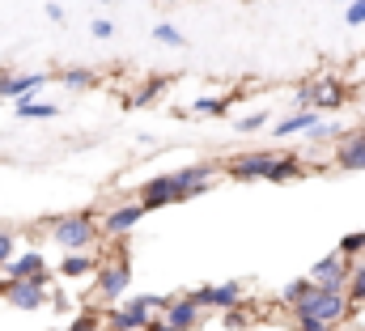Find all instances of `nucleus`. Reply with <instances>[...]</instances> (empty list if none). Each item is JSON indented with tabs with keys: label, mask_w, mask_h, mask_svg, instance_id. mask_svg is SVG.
Here are the masks:
<instances>
[{
	"label": "nucleus",
	"mask_w": 365,
	"mask_h": 331,
	"mask_svg": "<svg viewBox=\"0 0 365 331\" xmlns=\"http://www.w3.org/2000/svg\"><path fill=\"white\" fill-rule=\"evenodd\" d=\"M353 331H357V327H353Z\"/></svg>",
	"instance_id": "nucleus-39"
},
{
	"label": "nucleus",
	"mask_w": 365,
	"mask_h": 331,
	"mask_svg": "<svg viewBox=\"0 0 365 331\" xmlns=\"http://www.w3.org/2000/svg\"><path fill=\"white\" fill-rule=\"evenodd\" d=\"M98 263H102V259H98L93 250L64 255V259H60V276H64V280H81V276H93V272H98Z\"/></svg>",
	"instance_id": "nucleus-19"
},
{
	"label": "nucleus",
	"mask_w": 365,
	"mask_h": 331,
	"mask_svg": "<svg viewBox=\"0 0 365 331\" xmlns=\"http://www.w3.org/2000/svg\"><path fill=\"white\" fill-rule=\"evenodd\" d=\"M13 115L21 123H43V119H56L60 106L56 102H43V98H21V102H13Z\"/></svg>",
	"instance_id": "nucleus-17"
},
{
	"label": "nucleus",
	"mask_w": 365,
	"mask_h": 331,
	"mask_svg": "<svg viewBox=\"0 0 365 331\" xmlns=\"http://www.w3.org/2000/svg\"><path fill=\"white\" fill-rule=\"evenodd\" d=\"M293 323H297V331H336L327 323H319V319H310V315H293Z\"/></svg>",
	"instance_id": "nucleus-33"
},
{
	"label": "nucleus",
	"mask_w": 365,
	"mask_h": 331,
	"mask_svg": "<svg viewBox=\"0 0 365 331\" xmlns=\"http://www.w3.org/2000/svg\"><path fill=\"white\" fill-rule=\"evenodd\" d=\"M43 230H51V243L64 250V255L93 250V243L102 238V230H98V213H93V208L64 213V217H51V221H43Z\"/></svg>",
	"instance_id": "nucleus-1"
},
{
	"label": "nucleus",
	"mask_w": 365,
	"mask_h": 331,
	"mask_svg": "<svg viewBox=\"0 0 365 331\" xmlns=\"http://www.w3.org/2000/svg\"><path fill=\"white\" fill-rule=\"evenodd\" d=\"M306 178V166L297 153H276V162L268 166V183H297Z\"/></svg>",
	"instance_id": "nucleus-18"
},
{
	"label": "nucleus",
	"mask_w": 365,
	"mask_h": 331,
	"mask_svg": "<svg viewBox=\"0 0 365 331\" xmlns=\"http://www.w3.org/2000/svg\"><path fill=\"white\" fill-rule=\"evenodd\" d=\"M0 297L9 306H17V310H43L47 297H51V272L47 276H34V280H9Z\"/></svg>",
	"instance_id": "nucleus-5"
},
{
	"label": "nucleus",
	"mask_w": 365,
	"mask_h": 331,
	"mask_svg": "<svg viewBox=\"0 0 365 331\" xmlns=\"http://www.w3.org/2000/svg\"><path fill=\"white\" fill-rule=\"evenodd\" d=\"M331 170H365V128L361 132H349L336 149H331Z\"/></svg>",
	"instance_id": "nucleus-12"
},
{
	"label": "nucleus",
	"mask_w": 365,
	"mask_h": 331,
	"mask_svg": "<svg viewBox=\"0 0 365 331\" xmlns=\"http://www.w3.org/2000/svg\"><path fill=\"white\" fill-rule=\"evenodd\" d=\"M51 81H60L64 89L81 93V89H93V85H98V73H93V68H64V73H56Z\"/></svg>",
	"instance_id": "nucleus-21"
},
{
	"label": "nucleus",
	"mask_w": 365,
	"mask_h": 331,
	"mask_svg": "<svg viewBox=\"0 0 365 331\" xmlns=\"http://www.w3.org/2000/svg\"><path fill=\"white\" fill-rule=\"evenodd\" d=\"M13 255H17V238H13V230H4V225H0V272L9 268V259H13Z\"/></svg>",
	"instance_id": "nucleus-30"
},
{
	"label": "nucleus",
	"mask_w": 365,
	"mask_h": 331,
	"mask_svg": "<svg viewBox=\"0 0 365 331\" xmlns=\"http://www.w3.org/2000/svg\"><path fill=\"white\" fill-rule=\"evenodd\" d=\"M140 221H145V204H140V200H123V204H115V208H106V213L98 217V230H102L106 238H123V234H132Z\"/></svg>",
	"instance_id": "nucleus-9"
},
{
	"label": "nucleus",
	"mask_w": 365,
	"mask_h": 331,
	"mask_svg": "<svg viewBox=\"0 0 365 331\" xmlns=\"http://www.w3.org/2000/svg\"><path fill=\"white\" fill-rule=\"evenodd\" d=\"M251 323V315L242 310V306H234V310H225V327H247Z\"/></svg>",
	"instance_id": "nucleus-34"
},
{
	"label": "nucleus",
	"mask_w": 365,
	"mask_h": 331,
	"mask_svg": "<svg viewBox=\"0 0 365 331\" xmlns=\"http://www.w3.org/2000/svg\"><path fill=\"white\" fill-rule=\"evenodd\" d=\"M234 128H238L242 136H251V132H259V128H272V111H251V115H242Z\"/></svg>",
	"instance_id": "nucleus-27"
},
{
	"label": "nucleus",
	"mask_w": 365,
	"mask_h": 331,
	"mask_svg": "<svg viewBox=\"0 0 365 331\" xmlns=\"http://www.w3.org/2000/svg\"><path fill=\"white\" fill-rule=\"evenodd\" d=\"M323 123V115L319 111H293V115H284V119H276L272 123V136H297V132H314Z\"/></svg>",
	"instance_id": "nucleus-16"
},
{
	"label": "nucleus",
	"mask_w": 365,
	"mask_h": 331,
	"mask_svg": "<svg viewBox=\"0 0 365 331\" xmlns=\"http://www.w3.org/2000/svg\"><path fill=\"white\" fill-rule=\"evenodd\" d=\"M349 102V93H344V85L340 77H331V73H323V77H314V102H310V111H340Z\"/></svg>",
	"instance_id": "nucleus-15"
},
{
	"label": "nucleus",
	"mask_w": 365,
	"mask_h": 331,
	"mask_svg": "<svg viewBox=\"0 0 365 331\" xmlns=\"http://www.w3.org/2000/svg\"><path fill=\"white\" fill-rule=\"evenodd\" d=\"M98 4H110V0H98Z\"/></svg>",
	"instance_id": "nucleus-37"
},
{
	"label": "nucleus",
	"mask_w": 365,
	"mask_h": 331,
	"mask_svg": "<svg viewBox=\"0 0 365 331\" xmlns=\"http://www.w3.org/2000/svg\"><path fill=\"white\" fill-rule=\"evenodd\" d=\"M276 153L280 149H247V153H234L221 170L238 183H255V178H268V166L276 162Z\"/></svg>",
	"instance_id": "nucleus-7"
},
{
	"label": "nucleus",
	"mask_w": 365,
	"mask_h": 331,
	"mask_svg": "<svg viewBox=\"0 0 365 331\" xmlns=\"http://www.w3.org/2000/svg\"><path fill=\"white\" fill-rule=\"evenodd\" d=\"M230 102H234V93H221V98H195V102L187 106V115H204V119H217V115H225V111H230Z\"/></svg>",
	"instance_id": "nucleus-22"
},
{
	"label": "nucleus",
	"mask_w": 365,
	"mask_h": 331,
	"mask_svg": "<svg viewBox=\"0 0 365 331\" xmlns=\"http://www.w3.org/2000/svg\"><path fill=\"white\" fill-rule=\"evenodd\" d=\"M166 4H175V0H166Z\"/></svg>",
	"instance_id": "nucleus-38"
},
{
	"label": "nucleus",
	"mask_w": 365,
	"mask_h": 331,
	"mask_svg": "<svg viewBox=\"0 0 365 331\" xmlns=\"http://www.w3.org/2000/svg\"><path fill=\"white\" fill-rule=\"evenodd\" d=\"M293 102H297V111H310V102H314V81H302L293 89Z\"/></svg>",
	"instance_id": "nucleus-31"
},
{
	"label": "nucleus",
	"mask_w": 365,
	"mask_h": 331,
	"mask_svg": "<svg viewBox=\"0 0 365 331\" xmlns=\"http://www.w3.org/2000/svg\"><path fill=\"white\" fill-rule=\"evenodd\" d=\"M340 4H353V0H340Z\"/></svg>",
	"instance_id": "nucleus-36"
},
{
	"label": "nucleus",
	"mask_w": 365,
	"mask_h": 331,
	"mask_svg": "<svg viewBox=\"0 0 365 331\" xmlns=\"http://www.w3.org/2000/svg\"><path fill=\"white\" fill-rule=\"evenodd\" d=\"M136 200L145 204V213H153V208H166V204H179V200H182L179 174L170 170V174H158V178H145V183H140V195H136Z\"/></svg>",
	"instance_id": "nucleus-10"
},
{
	"label": "nucleus",
	"mask_w": 365,
	"mask_h": 331,
	"mask_svg": "<svg viewBox=\"0 0 365 331\" xmlns=\"http://www.w3.org/2000/svg\"><path fill=\"white\" fill-rule=\"evenodd\" d=\"M170 306V297H162V293H140V297H132L128 306H119V310H106L102 315V327L110 331H149L153 327V310H166Z\"/></svg>",
	"instance_id": "nucleus-2"
},
{
	"label": "nucleus",
	"mask_w": 365,
	"mask_h": 331,
	"mask_svg": "<svg viewBox=\"0 0 365 331\" xmlns=\"http://www.w3.org/2000/svg\"><path fill=\"white\" fill-rule=\"evenodd\" d=\"M344 21H349V26H365V0H353V4L344 9Z\"/></svg>",
	"instance_id": "nucleus-32"
},
{
	"label": "nucleus",
	"mask_w": 365,
	"mask_h": 331,
	"mask_svg": "<svg viewBox=\"0 0 365 331\" xmlns=\"http://www.w3.org/2000/svg\"><path fill=\"white\" fill-rule=\"evenodd\" d=\"M344 297H349V306H353V310H361V306H365V263H353V276H349Z\"/></svg>",
	"instance_id": "nucleus-24"
},
{
	"label": "nucleus",
	"mask_w": 365,
	"mask_h": 331,
	"mask_svg": "<svg viewBox=\"0 0 365 331\" xmlns=\"http://www.w3.org/2000/svg\"><path fill=\"white\" fill-rule=\"evenodd\" d=\"M47 81H51V73H0V98H9V102L34 98Z\"/></svg>",
	"instance_id": "nucleus-11"
},
{
	"label": "nucleus",
	"mask_w": 365,
	"mask_h": 331,
	"mask_svg": "<svg viewBox=\"0 0 365 331\" xmlns=\"http://www.w3.org/2000/svg\"><path fill=\"white\" fill-rule=\"evenodd\" d=\"M170 89V77H149V81L140 85L132 98H128V111H140V106H149V102H158L162 93Z\"/></svg>",
	"instance_id": "nucleus-20"
},
{
	"label": "nucleus",
	"mask_w": 365,
	"mask_h": 331,
	"mask_svg": "<svg viewBox=\"0 0 365 331\" xmlns=\"http://www.w3.org/2000/svg\"><path fill=\"white\" fill-rule=\"evenodd\" d=\"M98 280H93V293H98V302H119V297H128V289H132V263H128V255L119 250V259H110V263H98V272H93Z\"/></svg>",
	"instance_id": "nucleus-4"
},
{
	"label": "nucleus",
	"mask_w": 365,
	"mask_h": 331,
	"mask_svg": "<svg viewBox=\"0 0 365 331\" xmlns=\"http://www.w3.org/2000/svg\"><path fill=\"white\" fill-rule=\"evenodd\" d=\"M310 136H314V141H336V145H340V141L349 136V128H344V123H336V119H323Z\"/></svg>",
	"instance_id": "nucleus-29"
},
{
	"label": "nucleus",
	"mask_w": 365,
	"mask_h": 331,
	"mask_svg": "<svg viewBox=\"0 0 365 331\" xmlns=\"http://www.w3.org/2000/svg\"><path fill=\"white\" fill-rule=\"evenodd\" d=\"M217 170H221L217 162H195V166H182V170H175V174H179V187H182V200H191V195L208 191V187L217 183V178H212Z\"/></svg>",
	"instance_id": "nucleus-13"
},
{
	"label": "nucleus",
	"mask_w": 365,
	"mask_h": 331,
	"mask_svg": "<svg viewBox=\"0 0 365 331\" xmlns=\"http://www.w3.org/2000/svg\"><path fill=\"white\" fill-rule=\"evenodd\" d=\"M153 39H158V43H166V47H187L182 30H179V26H170V21H158V26H153Z\"/></svg>",
	"instance_id": "nucleus-28"
},
{
	"label": "nucleus",
	"mask_w": 365,
	"mask_h": 331,
	"mask_svg": "<svg viewBox=\"0 0 365 331\" xmlns=\"http://www.w3.org/2000/svg\"><path fill=\"white\" fill-rule=\"evenodd\" d=\"M242 293H247V285L242 280H221V285H200V289H191L187 297L200 306V310H234V306H242Z\"/></svg>",
	"instance_id": "nucleus-6"
},
{
	"label": "nucleus",
	"mask_w": 365,
	"mask_h": 331,
	"mask_svg": "<svg viewBox=\"0 0 365 331\" xmlns=\"http://www.w3.org/2000/svg\"><path fill=\"white\" fill-rule=\"evenodd\" d=\"M93 39H115V26H110V21H106V17H93Z\"/></svg>",
	"instance_id": "nucleus-35"
},
{
	"label": "nucleus",
	"mask_w": 365,
	"mask_h": 331,
	"mask_svg": "<svg viewBox=\"0 0 365 331\" xmlns=\"http://www.w3.org/2000/svg\"><path fill=\"white\" fill-rule=\"evenodd\" d=\"M56 331H60V327H56Z\"/></svg>",
	"instance_id": "nucleus-40"
},
{
	"label": "nucleus",
	"mask_w": 365,
	"mask_h": 331,
	"mask_svg": "<svg viewBox=\"0 0 365 331\" xmlns=\"http://www.w3.org/2000/svg\"><path fill=\"white\" fill-rule=\"evenodd\" d=\"M310 293H314V280H310V276H297V280H289V285L280 289V302H284V306L293 310V306H302V302H306Z\"/></svg>",
	"instance_id": "nucleus-23"
},
{
	"label": "nucleus",
	"mask_w": 365,
	"mask_h": 331,
	"mask_svg": "<svg viewBox=\"0 0 365 331\" xmlns=\"http://www.w3.org/2000/svg\"><path fill=\"white\" fill-rule=\"evenodd\" d=\"M344 263H349V259H340V250H331V255H323V259H319V263H314V268H310V280H314V285H319V280H327V276H331V272H340V268H344Z\"/></svg>",
	"instance_id": "nucleus-26"
},
{
	"label": "nucleus",
	"mask_w": 365,
	"mask_h": 331,
	"mask_svg": "<svg viewBox=\"0 0 365 331\" xmlns=\"http://www.w3.org/2000/svg\"><path fill=\"white\" fill-rule=\"evenodd\" d=\"M293 315H310V319H319V323L336 327V323H349L357 310L349 306V297H344V293H323V289L314 285V293H310L302 306H293Z\"/></svg>",
	"instance_id": "nucleus-3"
},
{
	"label": "nucleus",
	"mask_w": 365,
	"mask_h": 331,
	"mask_svg": "<svg viewBox=\"0 0 365 331\" xmlns=\"http://www.w3.org/2000/svg\"><path fill=\"white\" fill-rule=\"evenodd\" d=\"M336 250H340V259L361 263V255H365V230H357V234H344V238L336 243Z\"/></svg>",
	"instance_id": "nucleus-25"
},
{
	"label": "nucleus",
	"mask_w": 365,
	"mask_h": 331,
	"mask_svg": "<svg viewBox=\"0 0 365 331\" xmlns=\"http://www.w3.org/2000/svg\"><path fill=\"white\" fill-rule=\"evenodd\" d=\"M200 323H204V310H200L187 293H179V297H170L166 315L153 319V327L149 331H200Z\"/></svg>",
	"instance_id": "nucleus-8"
},
{
	"label": "nucleus",
	"mask_w": 365,
	"mask_h": 331,
	"mask_svg": "<svg viewBox=\"0 0 365 331\" xmlns=\"http://www.w3.org/2000/svg\"><path fill=\"white\" fill-rule=\"evenodd\" d=\"M34 276H47V255L43 250H17L4 268V280H34Z\"/></svg>",
	"instance_id": "nucleus-14"
}]
</instances>
